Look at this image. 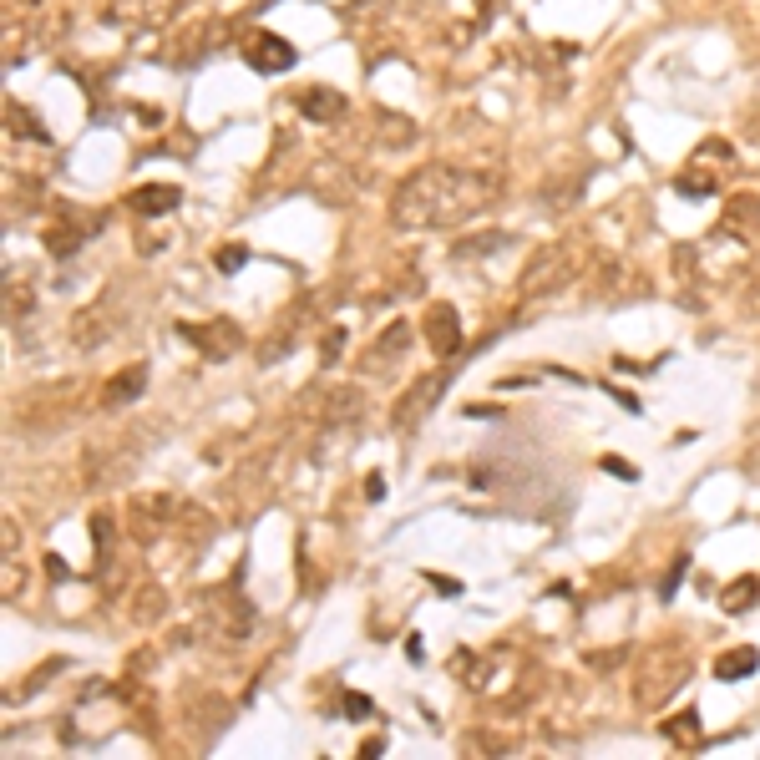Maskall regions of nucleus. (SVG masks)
Wrapping results in <instances>:
<instances>
[{
  "instance_id": "f257e3e1",
  "label": "nucleus",
  "mask_w": 760,
  "mask_h": 760,
  "mask_svg": "<svg viewBox=\"0 0 760 760\" xmlns=\"http://www.w3.org/2000/svg\"><path fill=\"white\" fill-rule=\"evenodd\" d=\"M492 203H497V178L492 173L431 163V168H416L396 188L391 218H396V228H456V223L487 213Z\"/></svg>"
},
{
  "instance_id": "f03ea898",
  "label": "nucleus",
  "mask_w": 760,
  "mask_h": 760,
  "mask_svg": "<svg viewBox=\"0 0 760 760\" xmlns=\"http://www.w3.org/2000/svg\"><path fill=\"white\" fill-rule=\"evenodd\" d=\"M244 61H249L254 71L279 76V71H289V66H294V46H289L284 36H274V31H259V36L244 46Z\"/></svg>"
},
{
  "instance_id": "7ed1b4c3",
  "label": "nucleus",
  "mask_w": 760,
  "mask_h": 760,
  "mask_svg": "<svg viewBox=\"0 0 760 760\" xmlns=\"http://www.w3.org/2000/svg\"><path fill=\"white\" fill-rule=\"evenodd\" d=\"M426 345H431L441 360H451L456 350H462V325H456L451 304H431V310H426Z\"/></svg>"
},
{
  "instance_id": "20e7f679",
  "label": "nucleus",
  "mask_w": 760,
  "mask_h": 760,
  "mask_svg": "<svg viewBox=\"0 0 760 760\" xmlns=\"http://www.w3.org/2000/svg\"><path fill=\"white\" fill-rule=\"evenodd\" d=\"M294 107H299L304 117H310V122H335L350 102H345L335 87H304V92L294 97Z\"/></svg>"
},
{
  "instance_id": "39448f33",
  "label": "nucleus",
  "mask_w": 760,
  "mask_h": 760,
  "mask_svg": "<svg viewBox=\"0 0 760 760\" xmlns=\"http://www.w3.org/2000/svg\"><path fill=\"white\" fill-rule=\"evenodd\" d=\"M142 386H147V365H127V370H117L112 380H107V406H127V401H137L142 396Z\"/></svg>"
},
{
  "instance_id": "423d86ee",
  "label": "nucleus",
  "mask_w": 760,
  "mask_h": 760,
  "mask_svg": "<svg viewBox=\"0 0 760 760\" xmlns=\"http://www.w3.org/2000/svg\"><path fill=\"white\" fill-rule=\"evenodd\" d=\"M132 203H137L142 218H163V213H173V208L183 203V188H173V183H152V188H142Z\"/></svg>"
},
{
  "instance_id": "0eeeda50",
  "label": "nucleus",
  "mask_w": 760,
  "mask_h": 760,
  "mask_svg": "<svg viewBox=\"0 0 760 760\" xmlns=\"http://www.w3.org/2000/svg\"><path fill=\"white\" fill-rule=\"evenodd\" d=\"M760 669V654L750 649V644H740V649H725L720 659H715V679H745V674H755Z\"/></svg>"
},
{
  "instance_id": "6e6552de",
  "label": "nucleus",
  "mask_w": 760,
  "mask_h": 760,
  "mask_svg": "<svg viewBox=\"0 0 760 760\" xmlns=\"http://www.w3.org/2000/svg\"><path fill=\"white\" fill-rule=\"evenodd\" d=\"M755 593H760V578H735V583L725 588L720 608H725V614H745V608L755 603Z\"/></svg>"
},
{
  "instance_id": "1a4fd4ad",
  "label": "nucleus",
  "mask_w": 760,
  "mask_h": 760,
  "mask_svg": "<svg viewBox=\"0 0 760 760\" xmlns=\"http://www.w3.org/2000/svg\"><path fill=\"white\" fill-rule=\"evenodd\" d=\"M664 735H669V740H679V745H695V740H700V715H695V710H684V715L664 720Z\"/></svg>"
},
{
  "instance_id": "9d476101",
  "label": "nucleus",
  "mask_w": 760,
  "mask_h": 760,
  "mask_svg": "<svg viewBox=\"0 0 760 760\" xmlns=\"http://www.w3.org/2000/svg\"><path fill=\"white\" fill-rule=\"evenodd\" d=\"M213 264H218V269H223V274H239V269H244V264H249V249H244V244H223V249H218V259H213Z\"/></svg>"
},
{
  "instance_id": "9b49d317",
  "label": "nucleus",
  "mask_w": 760,
  "mask_h": 760,
  "mask_svg": "<svg viewBox=\"0 0 760 760\" xmlns=\"http://www.w3.org/2000/svg\"><path fill=\"white\" fill-rule=\"evenodd\" d=\"M603 472L619 477V482H639V467H634V462H619V456H603Z\"/></svg>"
},
{
  "instance_id": "f8f14e48",
  "label": "nucleus",
  "mask_w": 760,
  "mask_h": 760,
  "mask_svg": "<svg viewBox=\"0 0 760 760\" xmlns=\"http://www.w3.org/2000/svg\"><path fill=\"white\" fill-rule=\"evenodd\" d=\"M684 568H690V558H684V553H679V558H674V568H669V578H664V598H669V593L679 588V578H684Z\"/></svg>"
},
{
  "instance_id": "ddd939ff",
  "label": "nucleus",
  "mask_w": 760,
  "mask_h": 760,
  "mask_svg": "<svg viewBox=\"0 0 760 760\" xmlns=\"http://www.w3.org/2000/svg\"><path fill=\"white\" fill-rule=\"evenodd\" d=\"M345 710H350V720H365V715H370V700H365V695H345Z\"/></svg>"
},
{
  "instance_id": "4468645a",
  "label": "nucleus",
  "mask_w": 760,
  "mask_h": 760,
  "mask_svg": "<svg viewBox=\"0 0 760 760\" xmlns=\"http://www.w3.org/2000/svg\"><path fill=\"white\" fill-rule=\"evenodd\" d=\"M335 355H340V330L325 335V360H335Z\"/></svg>"
},
{
  "instance_id": "2eb2a0df",
  "label": "nucleus",
  "mask_w": 760,
  "mask_h": 760,
  "mask_svg": "<svg viewBox=\"0 0 760 760\" xmlns=\"http://www.w3.org/2000/svg\"><path fill=\"white\" fill-rule=\"evenodd\" d=\"M426 578H431V583H436V588H441V593H446V598H451V593H456V583H451V578H441V573H426Z\"/></svg>"
}]
</instances>
